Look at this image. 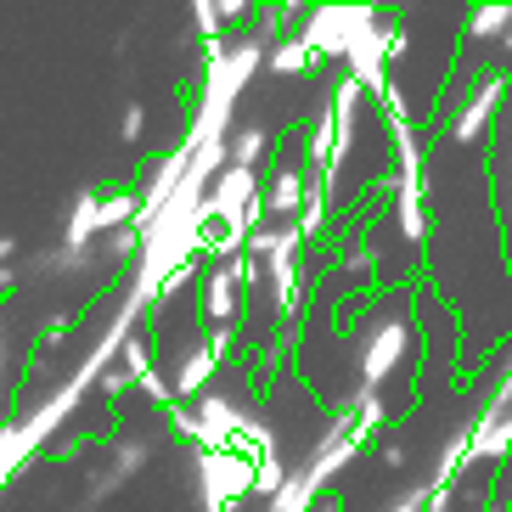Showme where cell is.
Segmentation results:
<instances>
[{
	"label": "cell",
	"mask_w": 512,
	"mask_h": 512,
	"mask_svg": "<svg viewBox=\"0 0 512 512\" xmlns=\"http://www.w3.org/2000/svg\"><path fill=\"white\" fill-rule=\"evenodd\" d=\"M259 271V254H237L226 259V265H214L209 287H203V316L214 321V332H231L242 316V287L254 282Z\"/></svg>",
	"instance_id": "6da1fadb"
},
{
	"label": "cell",
	"mask_w": 512,
	"mask_h": 512,
	"mask_svg": "<svg viewBox=\"0 0 512 512\" xmlns=\"http://www.w3.org/2000/svg\"><path fill=\"white\" fill-rule=\"evenodd\" d=\"M248 490H254V462L231 451H209V462H203V501H209V512H226Z\"/></svg>",
	"instance_id": "7a4b0ae2"
},
{
	"label": "cell",
	"mask_w": 512,
	"mask_h": 512,
	"mask_svg": "<svg viewBox=\"0 0 512 512\" xmlns=\"http://www.w3.org/2000/svg\"><path fill=\"white\" fill-rule=\"evenodd\" d=\"M406 349H411V332L400 327V321H389V327H377V338H366V389H377L383 377L394 372V366L406 361Z\"/></svg>",
	"instance_id": "3957f363"
},
{
	"label": "cell",
	"mask_w": 512,
	"mask_h": 512,
	"mask_svg": "<svg viewBox=\"0 0 512 512\" xmlns=\"http://www.w3.org/2000/svg\"><path fill=\"white\" fill-rule=\"evenodd\" d=\"M496 102H501V74H490V79L479 85V96L462 107V119H451V136H456V141H479L484 124H490V107H496Z\"/></svg>",
	"instance_id": "277c9868"
},
{
	"label": "cell",
	"mask_w": 512,
	"mask_h": 512,
	"mask_svg": "<svg viewBox=\"0 0 512 512\" xmlns=\"http://www.w3.org/2000/svg\"><path fill=\"white\" fill-rule=\"evenodd\" d=\"M310 203V186H304V175L299 169H276L271 175V186H265V214H293V209H304Z\"/></svg>",
	"instance_id": "5b68a950"
},
{
	"label": "cell",
	"mask_w": 512,
	"mask_h": 512,
	"mask_svg": "<svg viewBox=\"0 0 512 512\" xmlns=\"http://www.w3.org/2000/svg\"><path fill=\"white\" fill-rule=\"evenodd\" d=\"M214 366H220V344H203V349H192L181 361V372H175V394H203V383L214 377Z\"/></svg>",
	"instance_id": "8992f818"
},
{
	"label": "cell",
	"mask_w": 512,
	"mask_h": 512,
	"mask_svg": "<svg viewBox=\"0 0 512 512\" xmlns=\"http://www.w3.org/2000/svg\"><path fill=\"white\" fill-rule=\"evenodd\" d=\"M467 445H473V456H479V462H490V456H501L512 445V422L501 417V411H490L479 428H467Z\"/></svg>",
	"instance_id": "52a82bcc"
},
{
	"label": "cell",
	"mask_w": 512,
	"mask_h": 512,
	"mask_svg": "<svg viewBox=\"0 0 512 512\" xmlns=\"http://www.w3.org/2000/svg\"><path fill=\"white\" fill-rule=\"evenodd\" d=\"M102 226H107V220H102V197L85 192L74 203V220H68V248H79V254H85V242H91Z\"/></svg>",
	"instance_id": "ba28073f"
},
{
	"label": "cell",
	"mask_w": 512,
	"mask_h": 512,
	"mask_svg": "<svg viewBox=\"0 0 512 512\" xmlns=\"http://www.w3.org/2000/svg\"><path fill=\"white\" fill-rule=\"evenodd\" d=\"M400 237L406 242H422V231H428V220H422V175L417 181H400Z\"/></svg>",
	"instance_id": "9c48e42d"
},
{
	"label": "cell",
	"mask_w": 512,
	"mask_h": 512,
	"mask_svg": "<svg viewBox=\"0 0 512 512\" xmlns=\"http://www.w3.org/2000/svg\"><path fill=\"white\" fill-rule=\"evenodd\" d=\"M310 68H316L310 40H287V46L271 51V74H310Z\"/></svg>",
	"instance_id": "30bf717a"
},
{
	"label": "cell",
	"mask_w": 512,
	"mask_h": 512,
	"mask_svg": "<svg viewBox=\"0 0 512 512\" xmlns=\"http://www.w3.org/2000/svg\"><path fill=\"white\" fill-rule=\"evenodd\" d=\"M501 29H512L507 6H479V12H473V23H467V40H490V34H501Z\"/></svg>",
	"instance_id": "8fae6325"
},
{
	"label": "cell",
	"mask_w": 512,
	"mask_h": 512,
	"mask_svg": "<svg viewBox=\"0 0 512 512\" xmlns=\"http://www.w3.org/2000/svg\"><path fill=\"white\" fill-rule=\"evenodd\" d=\"M254 490H259V496H282V490H287L282 456H259V462H254Z\"/></svg>",
	"instance_id": "7c38bea8"
},
{
	"label": "cell",
	"mask_w": 512,
	"mask_h": 512,
	"mask_svg": "<svg viewBox=\"0 0 512 512\" xmlns=\"http://www.w3.org/2000/svg\"><path fill=\"white\" fill-rule=\"evenodd\" d=\"M265 130H237V141H231V164L237 169H254L259 164V152H265Z\"/></svg>",
	"instance_id": "4fadbf2b"
},
{
	"label": "cell",
	"mask_w": 512,
	"mask_h": 512,
	"mask_svg": "<svg viewBox=\"0 0 512 512\" xmlns=\"http://www.w3.org/2000/svg\"><path fill=\"white\" fill-rule=\"evenodd\" d=\"M124 372H130V377H141V383L152 377V349L141 344V338H124Z\"/></svg>",
	"instance_id": "5bb4252c"
},
{
	"label": "cell",
	"mask_w": 512,
	"mask_h": 512,
	"mask_svg": "<svg viewBox=\"0 0 512 512\" xmlns=\"http://www.w3.org/2000/svg\"><path fill=\"white\" fill-rule=\"evenodd\" d=\"M377 422H383V400L372 394V400H366V406L355 411V422H349V434H355V439H366V434L377 428Z\"/></svg>",
	"instance_id": "9a60e30c"
},
{
	"label": "cell",
	"mask_w": 512,
	"mask_h": 512,
	"mask_svg": "<svg viewBox=\"0 0 512 512\" xmlns=\"http://www.w3.org/2000/svg\"><path fill=\"white\" fill-rule=\"evenodd\" d=\"M12 254H17V242H12V237H0V293L12 287Z\"/></svg>",
	"instance_id": "2e32d148"
},
{
	"label": "cell",
	"mask_w": 512,
	"mask_h": 512,
	"mask_svg": "<svg viewBox=\"0 0 512 512\" xmlns=\"http://www.w3.org/2000/svg\"><path fill=\"white\" fill-rule=\"evenodd\" d=\"M141 136V107H124V141Z\"/></svg>",
	"instance_id": "e0dca14e"
},
{
	"label": "cell",
	"mask_w": 512,
	"mask_h": 512,
	"mask_svg": "<svg viewBox=\"0 0 512 512\" xmlns=\"http://www.w3.org/2000/svg\"><path fill=\"white\" fill-rule=\"evenodd\" d=\"M68 327H74V316H51V321H46V338H62Z\"/></svg>",
	"instance_id": "ac0fdd59"
}]
</instances>
